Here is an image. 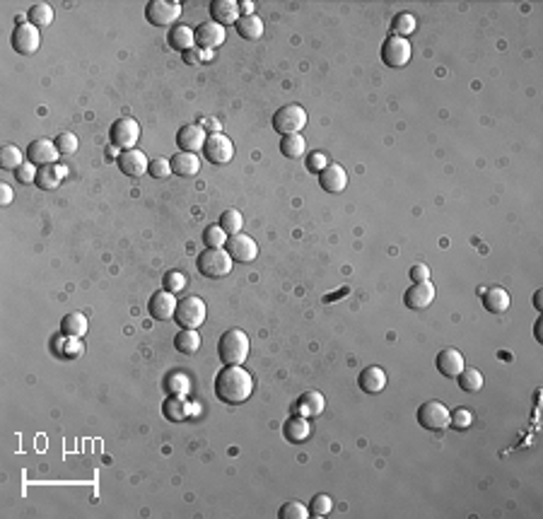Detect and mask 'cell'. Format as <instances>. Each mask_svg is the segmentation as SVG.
<instances>
[{
	"label": "cell",
	"instance_id": "cell-1",
	"mask_svg": "<svg viewBox=\"0 0 543 519\" xmlns=\"http://www.w3.org/2000/svg\"><path fill=\"white\" fill-rule=\"evenodd\" d=\"M254 394V377L241 365H225L215 375V396L223 403H244Z\"/></svg>",
	"mask_w": 543,
	"mask_h": 519
},
{
	"label": "cell",
	"instance_id": "cell-2",
	"mask_svg": "<svg viewBox=\"0 0 543 519\" xmlns=\"http://www.w3.org/2000/svg\"><path fill=\"white\" fill-rule=\"evenodd\" d=\"M249 350L251 340L241 329H230L218 340V355L225 365H244V360L249 358Z\"/></svg>",
	"mask_w": 543,
	"mask_h": 519
},
{
	"label": "cell",
	"instance_id": "cell-3",
	"mask_svg": "<svg viewBox=\"0 0 543 519\" xmlns=\"http://www.w3.org/2000/svg\"><path fill=\"white\" fill-rule=\"evenodd\" d=\"M196 266H198V273L200 276L215 280V278L230 276L235 261H232V256L228 254V249H225V246H205V249L198 254Z\"/></svg>",
	"mask_w": 543,
	"mask_h": 519
},
{
	"label": "cell",
	"instance_id": "cell-4",
	"mask_svg": "<svg viewBox=\"0 0 543 519\" xmlns=\"http://www.w3.org/2000/svg\"><path fill=\"white\" fill-rule=\"evenodd\" d=\"M304 126H307V112L299 104H285L273 114V130L281 135L302 133Z\"/></svg>",
	"mask_w": 543,
	"mask_h": 519
},
{
	"label": "cell",
	"instance_id": "cell-5",
	"mask_svg": "<svg viewBox=\"0 0 543 519\" xmlns=\"http://www.w3.org/2000/svg\"><path fill=\"white\" fill-rule=\"evenodd\" d=\"M205 314H208L205 302L200 300L198 295H191V297L179 300L177 312H174V319H177V324L181 329H198V326H203Z\"/></svg>",
	"mask_w": 543,
	"mask_h": 519
},
{
	"label": "cell",
	"instance_id": "cell-6",
	"mask_svg": "<svg viewBox=\"0 0 543 519\" xmlns=\"http://www.w3.org/2000/svg\"><path fill=\"white\" fill-rule=\"evenodd\" d=\"M449 408L445 406L442 401H425L423 406L418 408V423L430 433H442V430L449 428Z\"/></svg>",
	"mask_w": 543,
	"mask_h": 519
},
{
	"label": "cell",
	"instance_id": "cell-7",
	"mask_svg": "<svg viewBox=\"0 0 543 519\" xmlns=\"http://www.w3.org/2000/svg\"><path fill=\"white\" fill-rule=\"evenodd\" d=\"M181 15V5L170 0H150L145 8V20L152 27H174Z\"/></svg>",
	"mask_w": 543,
	"mask_h": 519
},
{
	"label": "cell",
	"instance_id": "cell-8",
	"mask_svg": "<svg viewBox=\"0 0 543 519\" xmlns=\"http://www.w3.org/2000/svg\"><path fill=\"white\" fill-rule=\"evenodd\" d=\"M203 153H205V160L213 162V165H230L232 157H235V143H232L225 133L215 130V133H210L208 140H205Z\"/></svg>",
	"mask_w": 543,
	"mask_h": 519
},
{
	"label": "cell",
	"instance_id": "cell-9",
	"mask_svg": "<svg viewBox=\"0 0 543 519\" xmlns=\"http://www.w3.org/2000/svg\"><path fill=\"white\" fill-rule=\"evenodd\" d=\"M413 54V46L408 39H401V36H389L382 44V61L389 68H406Z\"/></svg>",
	"mask_w": 543,
	"mask_h": 519
},
{
	"label": "cell",
	"instance_id": "cell-10",
	"mask_svg": "<svg viewBox=\"0 0 543 519\" xmlns=\"http://www.w3.org/2000/svg\"><path fill=\"white\" fill-rule=\"evenodd\" d=\"M109 138H112V145L119 150H131L135 148L140 138V126L135 119H119L112 130H109Z\"/></svg>",
	"mask_w": 543,
	"mask_h": 519
},
{
	"label": "cell",
	"instance_id": "cell-11",
	"mask_svg": "<svg viewBox=\"0 0 543 519\" xmlns=\"http://www.w3.org/2000/svg\"><path fill=\"white\" fill-rule=\"evenodd\" d=\"M10 44H13V49L17 51V54L31 56V54H36V49L41 46V31L29 22L17 24V27L13 29V36H10Z\"/></svg>",
	"mask_w": 543,
	"mask_h": 519
},
{
	"label": "cell",
	"instance_id": "cell-12",
	"mask_svg": "<svg viewBox=\"0 0 543 519\" xmlns=\"http://www.w3.org/2000/svg\"><path fill=\"white\" fill-rule=\"evenodd\" d=\"M225 249H228L232 261H237V264H251V261H256V256H258V244L249 237V234H241V232L228 237Z\"/></svg>",
	"mask_w": 543,
	"mask_h": 519
},
{
	"label": "cell",
	"instance_id": "cell-13",
	"mask_svg": "<svg viewBox=\"0 0 543 519\" xmlns=\"http://www.w3.org/2000/svg\"><path fill=\"white\" fill-rule=\"evenodd\" d=\"M116 165H119V170L124 172L126 176H131V179H140L143 174H147V167H150V160L145 157L143 150L138 148H131V150H124V153L119 155V160H116Z\"/></svg>",
	"mask_w": 543,
	"mask_h": 519
},
{
	"label": "cell",
	"instance_id": "cell-14",
	"mask_svg": "<svg viewBox=\"0 0 543 519\" xmlns=\"http://www.w3.org/2000/svg\"><path fill=\"white\" fill-rule=\"evenodd\" d=\"M177 305H179L177 295H172V292H167V290H160V292H155V295L150 297L147 312H150V317L157 319V322H170V319H174Z\"/></svg>",
	"mask_w": 543,
	"mask_h": 519
},
{
	"label": "cell",
	"instance_id": "cell-15",
	"mask_svg": "<svg viewBox=\"0 0 543 519\" xmlns=\"http://www.w3.org/2000/svg\"><path fill=\"white\" fill-rule=\"evenodd\" d=\"M225 39H228V34H225V27H220L218 22H203L196 27V46L203 51H213L218 49V46L225 44Z\"/></svg>",
	"mask_w": 543,
	"mask_h": 519
},
{
	"label": "cell",
	"instance_id": "cell-16",
	"mask_svg": "<svg viewBox=\"0 0 543 519\" xmlns=\"http://www.w3.org/2000/svg\"><path fill=\"white\" fill-rule=\"evenodd\" d=\"M432 300H435V285H432V280L413 283L403 295V302L408 309H428L432 305Z\"/></svg>",
	"mask_w": 543,
	"mask_h": 519
},
{
	"label": "cell",
	"instance_id": "cell-17",
	"mask_svg": "<svg viewBox=\"0 0 543 519\" xmlns=\"http://www.w3.org/2000/svg\"><path fill=\"white\" fill-rule=\"evenodd\" d=\"M58 157H61V153H58L54 140L39 138V140H34V143H31L27 148V160L31 162V165H36V167L56 165Z\"/></svg>",
	"mask_w": 543,
	"mask_h": 519
},
{
	"label": "cell",
	"instance_id": "cell-18",
	"mask_svg": "<svg viewBox=\"0 0 543 519\" xmlns=\"http://www.w3.org/2000/svg\"><path fill=\"white\" fill-rule=\"evenodd\" d=\"M205 140H208V135H205L203 126H198V123L181 126L177 133V145L184 150V153H198V150H203Z\"/></svg>",
	"mask_w": 543,
	"mask_h": 519
},
{
	"label": "cell",
	"instance_id": "cell-19",
	"mask_svg": "<svg viewBox=\"0 0 543 519\" xmlns=\"http://www.w3.org/2000/svg\"><path fill=\"white\" fill-rule=\"evenodd\" d=\"M319 183L326 193H341V191H345V186H348V172L341 165L329 162V165L319 172Z\"/></svg>",
	"mask_w": 543,
	"mask_h": 519
},
{
	"label": "cell",
	"instance_id": "cell-20",
	"mask_svg": "<svg viewBox=\"0 0 543 519\" xmlns=\"http://www.w3.org/2000/svg\"><path fill=\"white\" fill-rule=\"evenodd\" d=\"M210 15H213V22H218L220 27L237 24L241 17L239 3H237V0H213V3H210Z\"/></svg>",
	"mask_w": 543,
	"mask_h": 519
},
{
	"label": "cell",
	"instance_id": "cell-21",
	"mask_svg": "<svg viewBox=\"0 0 543 519\" xmlns=\"http://www.w3.org/2000/svg\"><path fill=\"white\" fill-rule=\"evenodd\" d=\"M357 384H360V389L365 391V394H379V391H384V386H387V372L377 365H370L360 372Z\"/></svg>",
	"mask_w": 543,
	"mask_h": 519
},
{
	"label": "cell",
	"instance_id": "cell-22",
	"mask_svg": "<svg viewBox=\"0 0 543 519\" xmlns=\"http://www.w3.org/2000/svg\"><path fill=\"white\" fill-rule=\"evenodd\" d=\"M466 367V363H463V355L459 353L456 348H445L440 350V355H437V370H440L442 377H459V372Z\"/></svg>",
	"mask_w": 543,
	"mask_h": 519
},
{
	"label": "cell",
	"instance_id": "cell-23",
	"mask_svg": "<svg viewBox=\"0 0 543 519\" xmlns=\"http://www.w3.org/2000/svg\"><path fill=\"white\" fill-rule=\"evenodd\" d=\"M167 41H170L172 49L186 54V51L196 49V29L186 27V24H174V27L170 29V36H167Z\"/></svg>",
	"mask_w": 543,
	"mask_h": 519
},
{
	"label": "cell",
	"instance_id": "cell-24",
	"mask_svg": "<svg viewBox=\"0 0 543 519\" xmlns=\"http://www.w3.org/2000/svg\"><path fill=\"white\" fill-rule=\"evenodd\" d=\"M66 174H68L66 167L44 165V167H39V172H36V186L44 188V191H56V188L61 186V181Z\"/></svg>",
	"mask_w": 543,
	"mask_h": 519
},
{
	"label": "cell",
	"instance_id": "cell-25",
	"mask_svg": "<svg viewBox=\"0 0 543 519\" xmlns=\"http://www.w3.org/2000/svg\"><path fill=\"white\" fill-rule=\"evenodd\" d=\"M283 433H285V439L292 444H302L309 439V435H312V426H309V418L304 416H295L290 418V421L285 423V428H283Z\"/></svg>",
	"mask_w": 543,
	"mask_h": 519
},
{
	"label": "cell",
	"instance_id": "cell-26",
	"mask_svg": "<svg viewBox=\"0 0 543 519\" xmlns=\"http://www.w3.org/2000/svg\"><path fill=\"white\" fill-rule=\"evenodd\" d=\"M172 172L177 176H196L200 172V160L196 153H177L172 157Z\"/></svg>",
	"mask_w": 543,
	"mask_h": 519
},
{
	"label": "cell",
	"instance_id": "cell-27",
	"mask_svg": "<svg viewBox=\"0 0 543 519\" xmlns=\"http://www.w3.org/2000/svg\"><path fill=\"white\" fill-rule=\"evenodd\" d=\"M324 408H326V398H324L321 391H307V394L299 396V403H297L299 416L316 418V416H321V413H324Z\"/></svg>",
	"mask_w": 543,
	"mask_h": 519
},
{
	"label": "cell",
	"instance_id": "cell-28",
	"mask_svg": "<svg viewBox=\"0 0 543 519\" xmlns=\"http://www.w3.org/2000/svg\"><path fill=\"white\" fill-rule=\"evenodd\" d=\"M235 27H237V34L246 41H256L263 36V20L258 17L256 13L254 15H241L239 22H237Z\"/></svg>",
	"mask_w": 543,
	"mask_h": 519
},
{
	"label": "cell",
	"instance_id": "cell-29",
	"mask_svg": "<svg viewBox=\"0 0 543 519\" xmlns=\"http://www.w3.org/2000/svg\"><path fill=\"white\" fill-rule=\"evenodd\" d=\"M87 329H89L87 317L80 312H70L68 317H63V322H61V331L70 338H85Z\"/></svg>",
	"mask_w": 543,
	"mask_h": 519
},
{
	"label": "cell",
	"instance_id": "cell-30",
	"mask_svg": "<svg viewBox=\"0 0 543 519\" xmlns=\"http://www.w3.org/2000/svg\"><path fill=\"white\" fill-rule=\"evenodd\" d=\"M483 307L488 309L490 314H503L509 309V292L505 287H490V290L483 295Z\"/></svg>",
	"mask_w": 543,
	"mask_h": 519
},
{
	"label": "cell",
	"instance_id": "cell-31",
	"mask_svg": "<svg viewBox=\"0 0 543 519\" xmlns=\"http://www.w3.org/2000/svg\"><path fill=\"white\" fill-rule=\"evenodd\" d=\"M174 348H177L179 353H184V355L198 353V348H200V336H198L196 329H181V331H179L177 336H174Z\"/></svg>",
	"mask_w": 543,
	"mask_h": 519
},
{
	"label": "cell",
	"instance_id": "cell-32",
	"mask_svg": "<svg viewBox=\"0 0 543 519\" xmlns=\"http://www.w3.org/2000/svg\"><path fill=\"white\" fill-rule=\"evenodd\" d=\"M162 416L172 423H179L188 416V406L184 401V396H167L165 403H162Z\"/></svg>",
	"mask_w": 543,
	"mask_h": 519
},
{
	"label": "cell",
	"instance_id": "cell-33",
	"mask_svg": "<svg viewBox=\"0 0 543 519\" xmlns=\"http://www.w3.org/2000/svg\"><path fill=\"white\" fill-rule=\"evenodd\" d=\"M307 150V140L302 138V133H292V135H283L281 140V153L288 160H299Z\"/></svg>",
	"mask_w": 543,
	"mask_h": 519
},
{
	"label": "cell",
	"instance_id": "cell-34",
	"mask_svg": "<svg viewBox=\"0 0 543 519\" xmlns=\"http://www.w3.org/2000/svg\"><path fill=\"white\" fill-rule=\"evenodd\" d=\"M459 386H461V391H466V394H476V391L483 389V375L481 370H476V367H463L461 372H459Z\"/></svg>",
	"mask_w": 543,
	"mask_h": 519
},
{
	"label": "cell",
	"instance_id": "cell-35",
	"mask_svg": "<svg viewBox=\"0 0 543 519\" xmlns=\"http://www.w3.org/2000/svg\"><path fill=\"white\" fill-rule=\"evenodd\" d=\"M29 24H34L36 29H44L49 24H54V8L49 3H36L29 10Z\"/></svg>",
	"mask_w": 543,
	"mask_h": 519
},
{
	"label": "cell",
	"instance_id": "cell-36",
	"mask_svg": "<svg viewBox=\"0 0 543 519\" xmlns=\"http://www.w3.org/2000/svg\"><path fill=\"white\" fill-rule=\"evenodd\" d=\"M418 29V22L410 13H399L392 20V36H401V39H408L413 31Z\"/></svg>",
	"mask_w": 543,
	"mask_h": 519
},
{
	"label": "cell",
	"instance_id": "cell-37",
	"mask_svg": "<svg viewBox=\"0 0 543 519\" xmlns=\"http://www.w3.org/2000/svg\"><path fill=\"white\" fill-rule=\"evenodd\" d=\"M218 225L225 230V232H228V237H232V234L241 232V227H244V218H241V213L237 211V208H228V211L220 215Z\"/></svg>",
	"mask_w": 543,
	"mask_h": 519
},
{
	"label": "cell",
	"instance_id": "cell-38",
	"mask_svg": "<svg viewBox=\"0 0 543 519\" xmlns=\"http://www.w3.org/2000/svg\"><path fill=\"white\" fill-rule=\"evenodd\" d=\"M165 389L170 396H186L188 389H191V382H188V377L184 372H172L165 379Z\"/></svg>",
	"mask_w": 543,
	"mask_h": 519
},
{
	"label": "cell",
	"instance_id": "cell-39",
	"mask_svg": "<svg viewBox=\"0 0 543 519\" xmlns=\"http://www.w3.org/2000/svg\"><path fill=\"white\" fill-rule=\"evenodd\" d=\"M0 165H3V170L17 172L20 167L24 165L22 150H20L17 145H3V153H0Z\"/></svg>",
	"mask_w": 543,
	"mask_h": 519
},
{
	"label": "cell",
	"instance_id": "cell-40",
	"mask_svg": "<svg viewBox=\"0 0 543 519\" xmlns=\"http://www.w3.org/2000/svg\"><path fill=\"white\" fill-rule=\"evenodd\" d=\"M278 517L281 519H309V507L297 500H290L278 510Z\"/></svg>",
	"mask_w": 543,
	"mask_h": 519
},
{
	"label": "cell",
	"instance_id": "cell-41",
	"mask_svg": "<svg viewBox=\"0 0 543 519\" xmlns=\"http://www.w3.org/2000/svg\"><path fill=\"white\" fill-rule=\"evenodd\" d=\"M331 510H334V500H331L326 492H319V495L312 497V505H309V515L314 517H329Z\"/></svg>",
	"mask_w": 543,
	"mask_h": 519
},
{
	"label": "cell",
	"instance_id": "cell-42",
	"mask_svg": "<svg viewBox=\"0 0 543 519\" xmlns=\"http://www.w3.org/2000/svg\"><path fill=\"white\" fill-rule=\"evenodd\" d=\"M203 242L205 246H225L228 244V232L220 225H208L203 230Z\"/></svg>",
	"mask_w": 543,
	"mask_h": 519
},
{
	"label": "cell",
	"instance_id": "cell-43",
	"mask_svg": "<svg viewBox=\"0 0 543 519\" xmlns=\"http://www.w3.org/2000/svg\"><path fill=\"white\" fill-rule=\"evenodd\" d=\"M56 148H58V153L61 155H73L77 150V135L75 133H70V130H63V133H58L56 135Z\"/></svg>",
	"mask_w": 543,
	"mask_h": 519
},
{
	"label": "cell",
	"instance_id": "cell-44",
	"mask_svg": "<svg viewBox=\"0 0 543 519\" xmlns=\"http://www.w3.org/2000/svg\"><path fill=\"white\" fill-rule=\"evenodd\" d=\"M147 174H150L152 179H167V176L172 174V162L167 160V157H155V160L150 162V167H147Z\"/></svg>",
	"mask_w": 543,
	"mask_h": 519
},
{
	"label": "cell",
	"instance_id": "cell-45",
	"mask_svg": "<svg viewBox=\"0 0 543 519\" xmlns=\"http://www.w3.org/2000/svg\"><path fill=\"white\" fill-rule=\"evenodd\" d=\"M165 290L167 292H172V295H177V292H181L184 287L188 285V280H186V276L181 273V271H170V273L165 276Z\"/></svg>",
	"mask_w": 543,
	"mask_h": 519
},
{
	"label": "cell",
	"instance_id": "cell-46",
	"mask_svg": "<svg viewBox=\"0 0 543 519\" xmlns=\"http://www.w3.org/2000/svg\"><path fill=\"white\" fill-rule=\"evenodd\" d=\"M449 426L456 430H468L473 426V413L468 408H456L449 413Z\"/></svg>",
	"mask_w": 543,
	"mask_h": 519
},
{
	"label": "cell",
	"instance_id": "cell-47",
	"mask_svg": "<svg viewBox=\"0 0 543 519\" xmlns=\"http://www.w3.org/2000/svg\"><path fill=\"white\" fill-rule=\"evenodd\" d=\"M36 172H39V167L31 165V162H24V165L15 172V176H17L20 183H36Z\"/></svg>",
	"mask_w": 543,
	"mask_h": 519
},
{
	"label": "cell",
	"instance_id": "cell-48",
	"mask_svg": "<svg viewBox=\"0 0 543 519\" xmlns=\"http://www.w3.org/2000/svg\"><path fill=\"white\" fill-rule=\"evenodd\" d=\"M61 350L68 355V358H80L82 350H85V348H82V340H80V338H68L66 345L61 343Z\"/></svg>",
	"mask_w": 543,
	"mask_h": 519
},
{
	"label": "cell",
	"instance_id": "cell-49",
	"mask_svg": "<svg viewBox=\"0 0 543 519\" xmlns=\"http://www.w3.org/2000/svg\"><path fill=\"white\" fill-rule=\"evenodd\" d=\"M326 165H329V160H326L324 153H312L307 157V170L314 172V174H319V172L324 170Z\"/></svg>",
	"mask_w": 543,
	"mask_h": 519
},
{
	"label": "cell",
	"instance_id": "cell-50",
	"mask_svg": "<svg viewBox=\"0 0 543 519\" xmlns=\"http://www.w3.org/2000/svg\"><path fill=\"white\" fill-rule=\"evenodd\" d=\"M408 276L413 283H425V280H430V269L425 264H415Z\"/></svg>",
	"mask_w": 543,
	"mask_h": 519
},
{
	"label": "cell",
	"instance_id": "cell-51",
	"mask_svg": "<svg viewBox=\"0 0 543 519\" xmlns=\"http://www.w3.org/2000/svg\"><path fill=\"white\" fill-rule=\"evenodd\" d=\"M184 63H186V66H198V63H203V49L196 46V49L186 51V54H184Z\"/></svg>",
	"mask_w": 543,
	"mask_h": 519
},
{
	"label": "cell",
	"instance_id": "cell-52",
	"mask_svg": "<svg viewBox=\"0 0 543 519\" xmlns=\"http://www.w3.org/2000/svg\"><path fill=\"white\" fill-rule=\"evenodd\" d=\"M13 198H15L13 186L3 181V183H0V203H3V206H10V203H13Z\"/></svg>",
	"mask_w": 543,
	"mask_h": 519
},
{
	"label": "cell",
	"instance_id": "cell-53",
	"mask_svg": "<svg viewBox=\"0 0 543 519\" xmlns=\"http://www.w3.org/2000/svg\"><path fill=\"white\" fill-rule=\"evenodd\" d=\"M254 10H256V5H254V3H249V0H244V3H239V13H241V15H254Z\"/></svg>",
	"mask_w": 543,
	"mask_h": 519
},
{
	"label": "cell",
	"instance_id": "cell-54",
	"mask_svg": "<svg viewBox=\"0 0 543 519\" xmlns=\"http://www.w3.org/2000/svg\"><path fill=\"white\" fill-rule=\"evenodd\" d=\"M541 297H543V290H536V295H534V307L539 309V312L543 309V302H541Z\"/></svg>",
	"mask_w": 543,
	"mask_h": 519
},
{
	"label": "cell",
	"instance_id": "cell-55",
	"mask_svg": "<svg viewBox=\"0 0 543 519\" xmlns=\"http://www.w3.org/2000/svg\"><path fill=\"white\" fill-rule=\"evenodd\" d=\"M536 340H543V338H541V322L536 324Z\"/></svg>",
	"mask_w": 543,
	"mask_h": 519
}]
</instances>
